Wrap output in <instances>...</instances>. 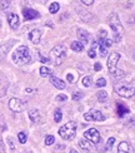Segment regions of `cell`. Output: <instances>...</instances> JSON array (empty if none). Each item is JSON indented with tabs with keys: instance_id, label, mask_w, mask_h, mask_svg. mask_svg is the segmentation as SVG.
Listing matches in <instances>:
<instances>
[{
	"instance_id": "cell-30",
	"label": "cell",
	"mask_w": 135,
	"mask_h": 153,
	"mask_svg": "<svg viewBox=\"0 0 135 153\" xmlns=\"http://www.w3.org/2000/svg\"><path fill=\"white\" fill-rule=\"evenodd\" d=\"M54 142H55L54 136H46V137H45V144H46V146H51Z\"/></svg>"
},
{
	"instance_id": "cell-36",
	"label": "cell",
	"mask_w": 135,
	"mask_h": 153,
	"mask_svg": "<svg viewBox=\"0 0 135 153\" xmlns=\"http://www.w3.org/2000/svg\"><path fill=\"white\" fill-rule=\"evenodd\" d=\"M8 142H9V146H10V149L15 151V146H14V142H13V138H8Z\"/></svg>"
},
{
	"instance_id": "cell-32",
	"label": "cell",
	"mask_w": 135,
	"mask_h": 153,
	"mask_svg": "<svg viewBox=\"0 0 135 153\" xmlns=\"http://www.w3.org/2000/svg\"><path fill=\"white\" fill-rule=\"evenodd\" d=\"M105 85H106V80L104 78H100V79H98V82H96V87H98V88L105 87Z\"/></svg>"
},
{
	"instance_id": "cell-24",
	"label": "cell",
	"mask_w": 135,
	"mask_h": 153,
	"mask_svg": "<svg viewBox=\"0 0 135 153\" xmlns=\"http://www.w3.org/2000/svg\"><path fill=\"white\" fill-rule=\"evenodd\" d=\"M40 75L43 76V78H48V76L51 75V71L46 67H41L40 68Z\"/></svg>"
},
{
	"instance_id": "cell-41",
	"label": "cell",
	"mask_w": 135,
	"mask_h": 153,
	"mask_svg": "<svg viewBox=\"0 0 135 153\" xmlns=\"http://www.w3.org/2000/svg\"><path fill=\"white\" fill-rule=\"evenodd\" d=\"M23 153H31V152H28V151H25V152H23Z\"/></svg>"
},
{
	"instance_id": "cell-9",
	"label": "cell",
	"mask_w": 135,
	"mask_h": 153,
	"mask_svg": "<svg viewBox=\"0 0 135 153\" xmlns=\"http://www.w3.org/2000/svg\"><path fill=\"white\" fill-rule=\"evenodd\" d=\"M84 137H85V139H88V141L90 142V143H99L100 142V133H99V131L98 129H95V128H90V129H88V131H85V133H84Z\"/></svg>"
},
{
	"instance_id": "cell-20",
	"label": "cell",
	"mask_w": 135,
	"mask_h": 153,
	"mask_svg": "<svg viewBox=\"0 0 135 153\" xmlns=\"http://www.w3.org/2000/svg\"><path fill=\"white\" fill-rule=\"evenodd\" d=\"M129 112H130L129 108L125 107L123 103H120V102H119V103H118V116H119V117H123L124 114L129 113Z\"/></svg>"
},
{
	"instance_id": "cell-10",
	"label": "cell",
	"mask_w": 135,
	"mask_h": 153,
	"mask_svg": "<svg viewBox=\"0 0 135 153\" xmlns=\"http://www.w3.org/2000/svg\"><path fill=\"white\" fill-rule=\"evenodd\" d=\"M111 47V40L109 38H104V39H99V43H98V48L100 49V55L101 56H106V53H108V49Z\"/></svg>"
},
{
	"instance_id": "cell-2",
	"label": "cell",
	"mask_w": 135,
	"mask_h": 153,
	"mask_svg": "<svg viewBox=\"0 0 135 153\" xmlns=\"http://www.w3.org/2000/svg\"><path fill=\"white\" fill-rule=\"evenodd\" d=\"M108 23L110 25V28L113 29L114 34H115V40L117 42H120L121 40V36L124 34V28L121 25V22L118 16L117 13H111L110 15L108 16Z\"/></svg>"
},
{
	"instance_id": "cell-37",
	"label": "cell",
	"mask_w": 135,
	"mask_h": 153,
	"mask_svg": "<svg viewBox=\"0 0 135 153\" xmlns=\"http://www.w3.org/2000/svg\"><path fill=\"white\" fill-rule=\"evenodd\" d=\"M80 1L83 4H85V5H91L94 3V0H80Z\"/></svg>"
},
{
	"instance_id": "cell-19",
	"label": "cell",
	"mask_w": 135,
	"mask_h": 153,
	"mask_svg": "<svg viewBox=\"0 0 135 153\" xmlns=\"http://www.w3.org/2000/svg\"><path fill=\"white\" fill-rule=\"evenodd\" d=\"M75 10L78 11V15H80L83 19H84V20H90V19H91V16H90V14L89 13L86 11V10H84L83 8H78V6H75Z\"/></svg>"
},
{
	"instance_id": "cell-28",
	"label": "cell",
	"mask_w": 135,
	"mask_h": 153,
	"mask_svg": "<svg viewBox=\"0 0 135 153\" xmlns=\"http://www.w3.org/2000/svg\"><path fill=\"white\" fill-rule=\"evenodd\" d=\"M91 83H93V78L90 75H86V76H84V79H83V84H84V87H90L91 85Z\"/></svg>"
},
{
	"instance_id": "cell-1",
	"label": "cell",
	"mask_w": 135,
	"mask_h": 153,
	"mask_svg": "<svg viewBox=\"0 0 135 153\" xmlns=\"http://www.w3.org/2000/svg\"><path fill=\"white\" fill-rule=\"evenodd\" d=\"M13 62L15 63L16 65H25V64H29L31 62V55H30V50L27 45H21L19 47L14 53H13L11 56Z\"/></svg>"
},
{
	"instance_id": "cell-5",
	"label": "cell",
	"mask_w": 135,
	"mask_h": 153,
	"mask_svg": "<svg viewBox=\"0 0 135 153\" xmlns=\"http://www.w3.org/2000/svg\"><path fill=\"white\" fill-rule=\"evenodd\" d=\"M117 89L118 94L120 97H124V98H131L134 95V80L129 82H120L119 84L115 87Z\"/></svg>"
},
{
	"instance_id": "cell-40",
	"label": "cell",
	"mask_w": 135,
	"mask_h": 153,
	"mask_svg": "<svg viewBox=\"0 0 135 153\" xmlns=\"http://www.w3.org/2000/svg\"><path fill=\"white\" fill-rule=\"evenodd\" d=\"M70 153H78V152H76L75 149H73V148H72V149H70Z\"/></svg>"
},
{
	"instance_id": "cell-13",
	"label": "cell",
	"mask_w": 135,
	"mask_h": 153,
	"mask_svg": "<svg viewBox=\"0 0 135 153\" xmlns=\"http://www.w3.org/2000/svg\"><path fill=\"white\" fill-rule=\"evenodd\" d=\"M76 35H78V38H79L78 42H80L81 44H86V43H89V40H90V34L88 33L85 29L79 28L78 30H76Z\"/></svg>"
},
{
	"instance_id": "cell-15",
	"label": "cell",
	"mask_w": 135,
	"mask_h": 153,
	"mask_svg": "<svg viewBox=\"0 0 135 153\" xmlns=\"http://www.w3.org/2000/svg\"><path fill=\"white\" fill-rule=\"evenodd\" d=\"M8 22H9V25L13 28V29H18L19 25H20V20H19V16L18 14H15V13H11V14H9L8 16Z\"/></svg>"
},
{
	"instance_id": "cell-33",
	"label": "cell",
	"mask_w": 135,
	"mask_h": 153,
	"mask_svg": "<svg viewBox=\"0 0 135 153\" xmlns=\"http://www.w3.org/2000/svg\"><path fill=\"white\" fill-rule=\"evenodd\" d=\"M114 142H115V138H109L108 139V142H106V148L108 149H111V147H113V146H114Z\"/></svg>"
},
{
	"instance_id": "cell-8",
	"label": "cell",
	"mask_w": 135,
	"mask_h": 153,
	"mask_svg": "<svg viewBox=\"0 0 135 153\" xmlns=\"http://www.w3.org/2000/svg\"><path fill=\"white\" fill-rule=\"evenodd\" d=\"M119 60H120V53H118V52H113L110 55H109L106 65H108L109 73H110V74H113V73L118 69V68H117V65H118Z\"/></svg>"
},
{
	"instance_id": "cell-18",
	"label": "cell",
	"mask_w": 135,
	"mask_h": 153,
	"mask_svg": "<svg viewBox=\"0 0 135 153\" xmlns=\"http://www.w3.org/2000/svg\"><path fill=\"white\" fill-rule=\"evenodd\" d=\"M79 146H80L81 149H84L86 152H90L93 149V146H91V143L88 141V139H81V141H79Z\"/></svg>"
},
{
	"instance_id": "cell-17",
	"label": "cell",
	"mask_w": 135,
	"mask_h": 153,
	"mask_svg": "<svg viewBox=\"0 0 135 153\" xmlns=\"http://www.w3.org/2000/svg\"><path fill=\"white\" fill-rule=\"evenodd\" d=\"M50 82L53 83V85H54L55 88L60 89V91L66 87L65 82H64V80H61V79H59V78H56V76H54V75H50Z\"/></svg>"
},
{
	"instance_id": "cell-35",
	"label": "cell",
	"mask_w": 135,
	"mask_h": 153,
	"mask_svg": "<svg viewBox=\"0 0 135 153\" xmlns=\"http://www.w3.org/2000/svg\"><path fill=\"white\" fill-rule=\"evenodd\" d=\"M8 5H10V1H9V0H4V1H1V4H0V8L5 9Z\"/></svg>"
},
{
	"instance_id": "cell-14",
	"label": "cell",
	"mask_w": 135,
	"mask_h": 153,
	"mask_svg": "<svg viewBox=\"0 0 135 153\" xmlns=\"http://www.w3.org/2000/svg\"><path fill=\"white\" fill-rule=\"evenodd\" d=\"M40 38H41V30L40 29H34L29 33V39L34 44H39Z\"/></svg>"
},
{
	"instance_id": "cell-25",
	"label": "cell",
	"mask_w": 135,
	"mask_h": 153,
	"mask_svg": "<svg viewBox=\"0 0 135 153\" xmlns=\"http://www.w3.org/2000/svg\"><path fill=\"white\" fill-rule=\"evenodd\" d=\"M60 9V5L59 3H51L50 6H49V11L51 13V14H55V13H58Z\"/></svg>"
},
{
	"instance_id": "cell-11",
	"label": "cell",
	"mask_w": 135,
	"mask_h": 153,
	"mask_svg": "<svg viewBox=\"0 0 135 153\" xmlns=\"http://www.w3.org/2000/svg\"><path fill=\"white\" fill-rule=\"evenodd\" d=\"M29 118L31 119V122H34L36 124H43L44 123V118H43L39 109H30L29 111Z\"/></svg>"
},
{
	"instance_id": "cell-3",
	"label": "cell",
	"mask_w": 135,
	"mask_h": 153,
	"mask_svg": "<svg viewBox=\"0 0 135 153\" xmlns=\"http://www.w3.org/2000/svg\"><path fill=\"white\" fill-rule=\"evenodd\" d=\"M76 128H78V124L74 120H70V122L65 123L63 127L59 128V136L65 139V141H72V139L75 137L76 133Z\"/></svg>"
},
{
	"instance_id": "cell-27",
	"label": "cell",
	"mask_w": 135,
	"mask_h": 153,
	"mask_svg": "<svg viewBox=\"0 0 135 153\" xmlns=\"http://www.w3.org/2000/svg\"><path fill=\"white\" fill-rule=\"evenodd\" d=\"M61 119H63L61 111H60V109H56L55 113H54V120H55L56 123H59V122H61Z\"/></svg>"
},
{
	"instance_id": "cell-22",
	"label": "cell",
	"mask_w": 135,
	"mask_h": 153,
	"mask_svg": "<svg viewBox=\"0 0 135 153\" xmlns=\"http://www.w3.org/2000/svg\"><path fill=\"white\" fill-rule=\"evenodd\" d=\"M96 48H98V42H93L91 43V47L89 49V56L91 59H95L96 58Z\"/></svg>"
},
{
	"instance_id": "cell-31",
	"label": "cell",
	"mask_w": 135,
	"mask_h": 153,
	"mask_svg": "<svg viewBox=\"0 0 135 153\" xmlns=\"http://www.w3.org/2000/svg\"><path fill=\"white\" fill-rule=\"evenodd\" d=\"M83 97H84V93H83V92H75V93L73 94V99H74V100H79V99H81Z\"/></svg>"
},
{
	"instance_id": "cell-34",
	"label": "cell",
	"mask_w": 135,
	"mask_h": 153,
	"mask_svg": "<svg viewBox=\"0 0 135 153\" xmlns=\"http://www.w3.org/2000/svg\"><path fill=\"white\" fill-rule=\"evenodd\" d=\"M58 102H64V100H66L68 98H66V95H64V94H59L58 95V97L55 98Z\"/></svg>"
},
{
	"instance_id": "cell-4",
	"label": "cell",
	"mask_w": 135,
	"mask_h": 153,
	"mask_svg": "<svg viewBox=\"0 0 135 153\" xmlns=\"http://www.w3.org/2000/svg\"><path fill=\"white\" fill-rule=\"evenodd\" d=\"M51 55V59L54 60V64L56 65H60L61 63L66 59V47L63 45V44H59V45H55L50 52Z\"/></svg>"
},
{
	"instance_id": "cell-38",
	"label": "cell",
	"mask_w": 135,
	"mask_h": 153,
	"mask_svg": "<svg viewBox=\"0 0 135 153\" xmlns=\"http://www.w3.org/2000/svg\"><path fill=\"white\" fill-rule=\"evenodd\" d=\"M94 69H95L96 72L101 71V64H100V63H95V65H94Z\"/></svg>"
},
{
	"instance_id": "cell-7",
	"label": "cell",
	"mask_w": 135,
	"mask_h": 153,
	"mask_svg": "<svg viewBox=\"0 0 135 153\" xmlns=\"http://www.w3.org/2000/svg\"><path fill=\"white\" fill-rule=\"evenodd\" d=\"M84 119L89 120V122H103V120H105V116L98 109H90L84 114Z\"/></svg>"
},
{
	"instance_id": "cell-29",
	"label": "cell",
	"mask_w": 135,
	"mask_h": 153,
	"mask_svg": "<svg viewBox=\"0 0 135 153\" xmlns=\"http://www.w3.org/2000/svg\"><path fill=\"white\" fill-rule=\"evenodd\" d=\"M18 138H19V142H20L21 144L27 143V134H25V132H20V133H19Z\"/></svg>"
},
{
	"instance_id": "cell-39",
	"label": "cell",
	"mask_w": 135,
	"mask_h": 153,
	"mask_svg": "<svg viewBox=\"0 0 135 153\" xmlns=\"http://www.w3.org/2000/svg\"><path fill=\"white\" fill-rule=\"evenodd\" d=\"M66 79H68V80H69L70 83H72V82L74 80V76H73L72 74H68V75H66Z\"/></svg>"
},
{
	"instance_id": "cell-23",
	"label": "cell",
	"mask_w": 135,
	"mask_h": 153,
	"mask_svg": "<svg viewBox=\"0 0 135 153\" xmlns=\"http://www.w3.org/2000/svg\"><path fill=\"white\" fill-rule=\"evenodd\" d=\"M96 97H98V99H99V102H101V103H105V102L108 100V93L105 92V91H99L98 92V94H96Z\"/></svg>"
},
{
	"instance_id": "cell-6",
	"label": "cell",
	"mask_w": 135,
	"mask_h": 153,
	"mask_svg": "<svg viewBox=\"0 0 135 153\" xmlns=\"http://www.w3.org/2000/svg\"><path fill=\"white\" fill-rule=\"evenodd\" d=\"M9 108L15 112V113H20L23 111H25L28 108V103L23 99H19V98H11L9 100Z\"/></svg>"
},
{
	"instance_id": "cell-12",
	"label": "cell",
	"mask_w": 135,
	"mask_h": 153,
	"mask_svg": "<svg viewBox=\"0 0 135 153\" xmlns=\"http://www.w3.org/2000/svg\"><path fill=\"white\" fill-rule=\"evenodd\" d=\"M23 15L25 18V20H33V19L39 18L40 14L34 9H30V8H24L23 9Z\"/></svg>"
},
{
	"instance_id": "cell-21",
	"label": "cell",
	"mask_w": 135,
	"mask_h": 153,
	"mask_svg": "<svg viewBox=\"0 0 135 153\" xmlns=\"http://www.w3.org/2000/svg\"><path fill=\"white\" fill-rule=\"evenodd\" d=\"M70 47H72V49L74 50V52H78V53H80V52H83V50H84V44H81V43L78 42V40L73 42Z\"/></svg>"
},
{
	"instance_id": "cell-26",
	"label": "cell",
	"mask_w": 135,
	"mask_h": 153,
	"mask_svg": "<svg viewBox=\"0 0 135 153\" xmlns=\"http://www.w3.org/2000/svg\"><path fill=\"white\" fill-rule=\"evenodd\" d=\"M115 79H123L124 76H125V73H124V71H121V69H117L113 74H111Z\"/></svg>"
},
{
	"instance_id": "cell-16",
	"label": "cell",
	"mask_w": 135,
	"mask_h": 153,
	"mask_svg": "<svg viewBox=\"0 0 135 153\" xmlns=\"http://www.w3.org/2000/svg\"><path fill=\"white\" fill-rule=\"evenodd\" d=\"M118 152L119 153H133V147L129 142H121L119 143Z\"/></svg>"
}]
</instances>
